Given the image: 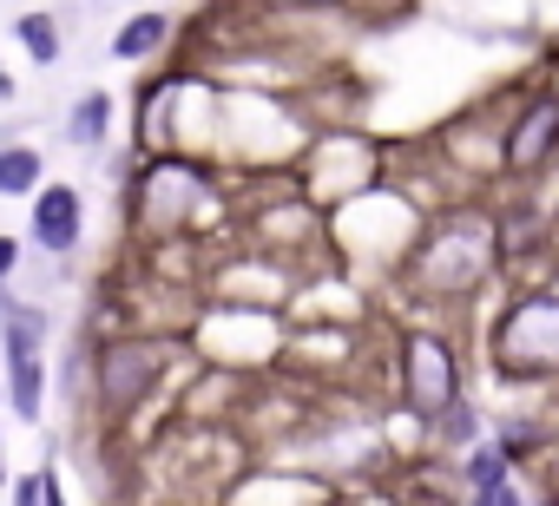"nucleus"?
<instances>
[{"instance_id":"2","label":"nucleus","mask_w":559,"mask_h":506,"mask_svg":"<svg viewBox=\"0 0 559 506\" xmlns=\"http://www.w3.org/2000/svg\"><path fill=\"white\" fill-rule=\"evenodd\" d=\"M487 369L507 388L559 382V290H520L487 329Z\"/></svg>"},{"instance_id":"19","label":"nucleus","mask_w":559,"mask_h":506,"mask_svg":"<svg viewBox=\"0 0 559 506\" xmlns=\"http://www.w3.org/2000/svg\"><path fill=\"white\" fill-rule=\"evenodd\" d=\"M0 408H8V375H0Z\"/></svg>"},{"instance_id":"9","label":"nucleus","mask_w":559,"mask_h":506,"mask_svg":"<svg viewBox=\"0 0 559 506\" xmlns=\"http://www.w3.org/2000/svg\"><path fill=\"white\" fill-rule=\"evenodd\" d=\"M165 47H171V14H158V8L119 21V34H112V60H126V67H145V60H158Z\"/></svg>"},{"instance_id":"15","label":"nucleus","mask_w":559,"mask_h":506,"mask_svg":"<svg viewBox=\"0 0 559 506\" xmlns=\"http://www.w3.org/2000/svg\"><path fill=\"white\" fill-rule=\"evenodd\" d=\"M8 506H47V493H40V473H14V486H8Z\"/></svg>"},{"instance_id":"1","label":"nucleus","mask_w":559,"mask_h":506,"mask_svg":"<svg viewBox=\"0 0 559 506\" xmlns=\"http://www.w3.org/2000/svg\"><path fill=\"white\" fill-rule=\"evenodd\" d=\"M493 270H500V217H487L480 204L435 217L408 250V284L421 297H474Z\"/></svg>"},{"instance_id":"7","label":"nucleus","mask_w":559,"mask_h":506,"mask_svg":"<svg viewBox=\"0 0 559 506\" xmlns=\"http://www.w3.org/2000/svg\"><path fill=\"white\" fill-rule=\"evenodd\" d=\"M34 217H27V237H34V250L40 257H73V250L86 243V191L80 184H67V178H47L34 197Z\"/></svg>"},{"instance_id":"16","label":"nucleus","mask_w":559,"mask_h":506,"mask_svg":"<svg viewBox=\"0 0 559 506\" xmlns=\"http://www.w3.org/2000/svg\"><path fill=\"white\" fill-rule=\"evenodd\" d=\"M40 493H47V506H73V499L60 493V473H53V467H40Z\"/></svg>"},{"instance_id":"3","label":"nucleus","mask_w":559,"mask_h":506,"mask_svg":"<svg viewBox=\"0 0 559 506\" xmlns=\"http://www.w3.org/2000/svg\"><path fill=\"white\" fill-rule=\"evenodd\" d=\"M171 342L165 336H145V329H119V336H99L93 342V401L106 421H126L139 414V401H152L165 388V369H171Z\"/></svg>"},{"instance_id":"11","label":"nucleus","mask_w":559,"mask_h":506,"mask_svg":"<svg viewBox=\"0 0 559 506\" xmlns=\"http://www.w3.org/2000/svg\"><path fill=\"white\" fill-rule=\"evenodd\" d=\"M428 434H435V447L441 454H474L480 441H487V427H480V408H474V395L467 401H454L441 421H428Z\"/></svg>"},{"instance_id":"8","label":"nucleus","mask_w":559,"mask_h":506,"mask_svg":"<svg viewBox=\"0 0 559 506\" xmlns=\"http://www.w3.org/2000/svg\"><path fill=\"white\" fill-rule=\"evenodd\" d=\"M112 93L106 86H86L73 106H67V145L73 152H106V138H112Z\"/></svg>"},{"instance_id":"10","label":"nucleus","mask_w":559,"mask_h":506,"mask_svg":"<svg viewBox=\"0 0 559 506\" xmlns=\"http://www.w3.org/2000/svg\"><path fill=\"white\" fill-rule=\"evenodd\" d=\"M40 184H47V158H40V145L0 132V197H34Z\"/></svg>"},{"instance_id":"18","label":"nucleus","mask_w":559,"mask_h":506,"mask_svg":"<svg viewBox=\"0 0 559 506\" xmlns=\"http://www.w3.org/2000/svg\"><path fill=\"white\" fill-rule=\"evenodd\" d=\"M8 486H14V473H8V460H0V493H8Z\"/></svg>"},{"instance_id":"14","label":"nucleus","mask_w":559,"mask_h":506,"mask_svg":"<svg viewBox=\"0 0 559 506\" xmlns=\"http://www.w3.org/2000/svg\"><path fill=\"white\" fill-rule=\"evenodd\" d=\"M21 264H27V243H21L14 230H0V290L21 277Z\"/></svg>"},{"instance_id":"4","label":"nucleus","mask_w":559,"mask_h":506,"mask_svg":"<svg viewBox=\"0 0 559 506\" xmlns=\"http://www.w3.org/2000/svg\"><path fill=\"white\" fill-rule=\"evenodd\" d=\"M211 197V171L191 152H152L132 178V230L145 237H191L198 204Z\"/></svg>"},{"instance_id":"6","label":"nucleus","mask_w":559,"mask_h":506,"mask_svg":"<svg viewBox=\"0 0 559 506\" xmlns=\"http://www.w3.org/2000/svg\"><path fill=\"white\" fill-rule=\"evenodd\" d=\"M552 158H559V86H539V93H526V99L507 112L493 165H500V178L526 184V178H539Z\"/></svg>"},{"instance_id":"17","label":"nucleus","mask_w":559,"mask_h":506,"mask_svg":"<svg viewBox=\"0 0 559 506\" xmlns=\"http://www.w3.org/2000/svg\"><path fill=\"white\" fill-rule=\"evenodd\" d=\"M493 506H526V493H520V480H507V486L493 493Z\"/></svg>"},{"instance_id":"12","label":"nucleus","mask_w":559,"mask_h":506,"mask_svg":"<svg viewBox=\"0 0 559 506\" xmlns=\"http://www.w3.org/2000/svg\"><path fill=\"white\" fill-rule=\"evenodd\" d=\"M14 40H21V53H27L34 67H60V53H67V34H60L53 14H21V21H14Z\"/></svg>"},{"instance_id":"13","label":"nucleus","mask_w":559,"mask_h":506,"mask_svg":"<svg viewBox=\"0 0 559 506\" xmlns=\"http://www.w3.org/2000/svg\"><path fill=\"white\" fill-rule=\"evenodd\" d=\"M507 480H513V460L493 441H480L474 454H461V493H487V486H507Z\"/></svg>"},{"instance_id":"5","label":"nucleus","mask_w":559,"mask_h":506,"mask_svg":"<svg viewBox=\"0 0 559 506\" xmlns=\"http://www.w3.org/2000/svg\"><path fill=\"white\" fill-rule=\"evenodd\" d=\"M395 382L402 401L421 421H441L454 401H467V375H461V349L441 329H402L395 336Z\"/></svg>"}]
</instances>
